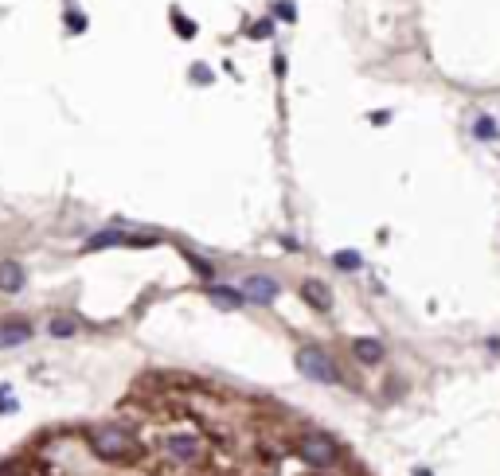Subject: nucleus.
Wrapping results in <instances>:
<instances>
[{
    "instance_id": "nucleus-19",
    "label": "nucleus",
    "mask_w": 500,
    "mask_h": 476,
    "mask_svg": "<svg viewBox=\"0 0 500 476\" xmlns=\"http://www.w3.org/2000/svg\"><path fill=\"white\" fill-rule=\"evenodd\" d=\"M66 24H71V28H79V31L86 28V20H82V16H74V12H66Z\"/></svg>"
},
{
    "instance_id": "nucleus-4",
    "label": "nucleus",
    "mask_w": 500,
    "mask_h": 476,
    "mask_svg": "<svg viewBox=\"0 0 500 476\" xmlns=\"http://www.w3.org/2000/svg\"><path fill=\"white\" fill-rule=\"evenodd\" d=\"M243 297L254 300V305H270V300L278 297V281L266 278V273H250L243 281Z\"/></svg>"
},
{
    "instance_id": "nucleus-5",
    "label": "nucleus",
    "mask_w": 500,
    "mask_h": 476,
    "mask_svg": "<svg viewBox=\"0 0 500 476\" xmlns=\"http://www.w3.org/2000/svg\"><path fill=\"white\" fill-rule=\"evenodd\" d=\"M164 453L176 457V461H196L199 457V437H188V433H180V437H164Z\"/></svg>"
},
{
    "instance_id": "nucleus-7",
    "label": "nucleus",
    "mask_w": 500,
    "mask_h": 476,
    "mask_svg": "<svg viewBox=\"0 0 500 476\" xmlns=\"http://www.w3.org/2000/svg\"><path fill=\"white\" fill-rule=\"evenodd\" d=\"M301 300H305V305H313L316 313H329L332 293L321 285V281H313V278H309V281H301Z\"/></svg>"
},
{
    "instance_id": "nucleus-2",
    "label": "nucleus",
    "mask_w": 500,
    "mask_h": 476,
    "mask_svg": "<svg viewBox=\"0 0 500 476\" xmlns=\"http://www.w3.org/2000/svg\"><path fill=\"white\" fill-rule=\"evenodd\" d=\"M297 371H301L305 379H313V383H340V367L313 344L297 352Z\"/></svg>"
},
{
    "instance_id": "nucleus-17",
    "label": "nucleus",
    "mask_w": 500,
    "mask_h": 476,
    "mask_svg": "<svg viewBox=\"0 0 500 476\" xmlns=\"http://www.w3.org/2000/svg\"><path fill=\"white\" fill-rule=\"evenodd\" d=\"M191 79H196V82H207V79H211V71H207V66H191Z\"/></svg>"
},
{
    "instance_id": "nucleus-15",
    "label": "nucleus",
    "mask_w": 500,
    "mask_h": 476,
    "mask_svg": "<svg viewBox=\"0 0 500 476\" xmlns=\"http://www.w3.org/2000/svg\"><path fill=\"white\" fill-rule=\"evenodd\" d=\"M172 20H176L180 36H196V24H191V20H184V16H180V12H172Z\"/></svg>"
},
{
    "instance_id": "nucleus-8",
    "label": "nucleus",
    "mask_w": 500,
    "mask_h": 476,
    "mask_svg": "<svg viewBox=\"0 0 500 476\" xmlns=\"http://www.w3.org/2000/svg\"><path fill=\"white\" fill-rule=\"evenodd\" d=\"M352 352H356V359L360 363H368V367H375V363H383V355H387V348L379 344V340H371V336H360L352 344Z\"/></svg>"
},
{
    "instance_id": "nucleus-20",
    "label": "nucleus",
    "mask_w": 500,
    "mask_h": 476,
    "mask_svg": "<svg viewBox=\"0 0 500 476\" xmlns=\"http://www.w3.org/2000/svg\"><path fill=\"white\" fill-rule=\"evenodd\" d=\"M489 352H496V355H500V336H493V340H489Z\"/></svg>"
},
{
    "instance_id": "nucleus-21",
    "label": "nucleus",
    "mask_w": 500,
    "mask_h": 476,
    "mask_svg": "<svg viewBox=\"0 0 500 476\" xmlns=\"http://www.w3.org/2000/svg\"><path fill=\"white\" fill-rule=\"evenodd\" d=\"M414 476H434V472H430V469H414Z\"/></svg>"
},
{
    "instance_id": "nucleus-1",
    "label": "nucleus",
    "mask_w": 500,
    "mask_h": 476,
    "mask_svg": "<svg viewBox=\"0 0 500 476\" xmlns=\"http://www.w3.org/2000/svg\"><path fill=\"white\" fill-rule=\"evenodd\" d=\"M90 449H94L102 461H129L133 457V437L118 425H110V430H94L90 433Z\"/></svg>"
},
{
    "instance_id": "nucleus-12",
    "label": "nucleus",
    "mask_w": 500,
    "mask_h": 476,
    "mask_svg": "<svg viewBox=\"0 0 500 476\" xmlns=\"http://www.w3.org/2000/svg\"><path fill=\"white\" fill-rule=\"evenodd\" d=\"M473 137H477V141H500L496 118H489V113H481V118L473 121Z\"/></svg>"
},
{
    "instance_id": "nucleus-16",
    "label": "nucleus",
    "mask_w": 500,
    "mask_h": 476,
    "mask_svg": "<svg viewBox=\"0 0 500 476\" xmlns=\"http://www.w3.org/2000/svg\"><path fill=\"white\" fill-rule=\"evenodd\" d=\"M191 262V270L196 273H204V278H211V262H204V258H188Z\"/></svg>"
},
{
    "instance_id": "nucleus-3",
    "label": "nucleus",
    "mask_w": 500,
    "mask_h": 476,
    "mask_svg": "<svg viewBox=\"0 0 500 476\" xmlns=\"http://www.w3.org/2000/svg\"><path fill=\"white\" fill-rule=\"evenodd\" d=\"M297 457L305 465H313V469H332L336 465V441L324 437V433H305L297 441Z\"/></svg>"
},
{
    "instance_id": "nucleus-10",
    "label": "nucleus",
    "mask_w": 500,
    "mask_h": 476,
    "mask_svg": "<svg viewBox=\"0 0 500 476\" xmlns=\"http://www.w3.org/2000/svg\"><path fill=\"white\" fill-rule=\"evenodd\" d=\"M207 297H211L219 308H243L246 305L243 289H231V285H207Z\"/></svg>"
},
{
    "instance_id": "nucleus-6",
    "label": "nucleus",
    "mask_w": 500,
    "mask_h": 476,
    "mask_svg": "<svg viewBox=\"0 0 500 476\" xmlns=\"http://www.w3.org/2000/svg\"><path fill=\"white\" fill-rule=\"evenodd\" d=\"M31 340V324L28 320H0V348H16Z\"/></svg>"
},
{
    "instance_id": "nucleus-9",
    "label": "nucleus",
    "mask_w": 500,
    "mask_h": 476,
    "mask_svg": "<svg viewBox=\"0 0 500 476\" xmlns=\"http://www.w3.org/2000/svg\"><path fill=\"white\" fill-rule=\"evenodd\" d=\"M24 289V265L20 262H0V293H20Z\"/></svg>"
},
{
    "instance_id": "nucleus-14",
    "label": "nucleus",
    "mask_w": 500,
    "mask_h": 476,
    "mask_svg": "<svg viewBox=\"0 0 500 476\" xmlns=\"http://www.w3.org/2000/svg\"><path fill=\"white\" fill-rule=\"evenodd\" d=\"M12 410H16V398H12V387L4 383L0 387V414H12Z\"/></svg>"
},
{
    "instance_id": "nucleus-11",
    "label": "nucleus",
    "mask_w": 500,
    "mask_h": 476,
    "mask_svg": "<svg viewBox=\"0 0 500 476\" xmlns=\"http://www.w3.org/2000/svg\"><path fill=\"white\" fill-rule=\"evenodd\" d=\"M332 265L344 270V273H356L364 265V258H360V250H336V254H332Z\"/></svg>"
},
{
    "instance_id": "nucleus-13",
    "label": "nucleus",
    "mask_w": 500,
    "mask_h": 476,
    "mask_svg": "<svg viewBox=\"0 0 500 476\" xmlns=\"http://www.w3.org/2000/svg\"><path fill=\"white\" fill-rule=\"evenodd\" d=\"M47 332H51V336H74V332H79V320H71V316H55V320L47 324Z\"/></svg>"
},
{
    "instance_id": "nucleus-18",
    "label": "nucleus",
    "mask_w": 500,
    "mask_h": 476,
    "mask_svg": "<svg viewBox=\"0 0 500 476\" xmlns=\"http://www.w3.org/2000/svg\"><path fill=\"white\" fill-rule=\"evenodd\" d=\"M278 16H281V20H294V4H286V0H281V4H278Z\"/></svg>"
}]
</instances>
